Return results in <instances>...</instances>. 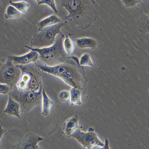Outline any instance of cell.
<instances>
[{
    "label": "cell",
    "mask_w": 149,
    "mask_h": 149,
    "mask_svg": "<svg viewBox=\"0 0 149 149\" xmlns=\"http://www.w3.org/2000/svg\"><path fill=\"white\" fill-rule=\"evenodd\" d=\"M64 48L68 55L71 54L73 52L74 46V44L71 40L66 36L64 40Z\"/></svg>",
    "instance_id": "cell-18"
},
{
    "label": "cell",
    "mask_w": 149,
    "mask_h": 149,
    "mask_svg": "<svg viewBox=\"0 0 149 149\" xmlns=\"http://www.w3.org/2000/svg\"><path fill=\"white\" fill-rule=\"evenodd\" d=\"M37 3H38V6L42 4H46L53 9L56 14H57L58 13L54 0H41V1Z\"/></svg>",
    "instance_id": "cell-21"
},
{
    "label": "cell",
    "mask_w": 149,
    "mask_h": 149,
    "mask_svg": "<svg viewBox=\"0 0 149 149\" xmlns=\"http://www.w3.org/2000/svg\"><path fill=\"white\" fill-rule=\"evenodd\" d=\"M79 64L81 65L93 66L89 54H85L81 57Z\"/></svg>",
    "instance_id": "cell-20"
},
{
    "label": "cell",
    "mask_w": 149,
    "mask_h": 149,
    "mask_svg": "<svg viewBox=\"0 0 149 149\" xmlns=\"http://www.w3.org/2000/svg\"><path fill=\"white\" fill-rule=\"evenodd\" d=\"M5 132V130L2 128V125H0V140Z\"/></svg>",
    "instance_id": "cell-25"
},
{
    "label": "cell",
    "mask_w": 149,
    "mask_h": 149,
    "mask_svg": "<svg viewBox=\"0 0 149 149\" xmlns=\"http://www.w3.org/2000/svg\"><path fill=\"white\" fill-rule=\"evenodd\" d=\"M37 2H39L41 1V0H35Z\"/></svg>",
    "instance_id": "cell-26"
},
{
    "label": "cell",
    "mask_w": 149,
    "mask_h": 149,
    "mask_svg": "<svg viewBox=\"0 0 149 149\" xmlns=\"http://www.w3.org/2000/svg\"><path fill=\"white\" fill-rule=\"evenodd\" d=\"M140 29H145L148 30L149 16L144 15L140 18L138 21Z\"/></svg>",
    "instance_id": "cell-19"
},
{
    "label": "cell",
    "mask_w": 149,
    "mask_h": 149,
    "mask_svg": "<svg viewBox=\"0 0 149 149\" xmlns=\"http://www.w3.org/2000/svg\"><path fill=\"white\" fill-rule=\"evenodd\" d=\"M39 58V54L38 52L32 50L22 56H9L8 57V60L18 65H25L33 63L38 61Z\"/></svg>",
    "instance_id": "cell-8"
},
{
    "label": "cell",
    "mask_w": 149,
    "mask_h": 149,
    "mask_svg": "<svg viewBox=\"0 0 149 149\" xmlns=\"http://www.w3.org/2000/svg\"><path fill=\"white\" fill-rule=\"evenodd\" d=\"M71 106L74 105L81 104V93L78 88H74L70 91Z\"/></svg>",
    "instance_id": "cell-14"
},
{
    "label": "cell",
    "mask_w": 149,
    "mask_h": 149,
    "mask_svg": "<svg viewBox=\"0 0 149 149\" xmlns=\"http://www.w3.org/2000/svg\"><path fill=\"white\" fill-rule=\"evenodd\" d=\"M76 45L80 48L88 47L95 48L96 45L95 40L89 38H82L76 40Z\"/></svg>",
    "instance_id": "cell-13"
},
{
    "label": "cell",
    "mask_w": 149,
    "mask_h": 149,
    "mask_svg": "<svg viewBox=\"0 0 149 149\" xmlns=\"http://www.w3.org/2000/svg\"><path fill=\"white\" fill-rule=\"evenodd\" d=\"M59 97L63 100H65L70 97V94L68 92H63L60 94Z\"/></svg>",
    "instance_id": "cell-24"
},
{
    "label": "cell",
    "mask_w": 149,
    "mask_h": 149,
    "mask_svg": "<svg viewBox=\"0 0 149 149\" xmlns=\"http://www.w3.org/2000/svg\"><path fill=\"white\" fill-rule=\"evenodd\" d=\"M21 74L20 69L8 60L0 68V83L8 85L11 89L16 86Z\"/></svg>",
    "instance_id": "cell-6"
},
{
    "label": "cell",
    "mask_w": 149,
    "mask_h": 149,
    "mask_svg": "<svg viewBox=\"0 0 149 149\" xmlns=\"http://www.w3.org/2000/svg\"><path fill=\"white\" fill-rule=\"evenodd\" d=\"M135 1H139V2H140V0H135Z\"/></svg>",
    "instance_id": "cell-27"
},
{
    "label": "cell",
    "mask_w": 149,
    "mask_h": 149,
    "mask_svg": "<svg viewBox=\"0 0 149 149\" xmlns=\"http://www.w3.org/2000/svg\"><path fill=\"white\" fill-rule=\"evenodd\" d=\"M21 16V13L15 7L12 6H8L6 10L5 17L7 19L17 18Z\"/></svg>",
    "instance_id": "cell-15"
},
{
    "label": "cell",
    "mask_w": 149,
    "mask_h": 149,
    "mask_svg": "<svg viewBox=\"0 0 149 149\" xmlns=\"http://www.w3.org/2000/svg\"><path fill=\"white\" fill-rule=\"evenodd\" d=\"M121 1L126 7H133L139 3L135 0H121Z\"/></svg>",
    "instance_id": "cell-23"
},
{
    "label": "cell",
    "mask_w": 149,
    "mask_h": 149,
    "mask_svg": "<svg viewBox=\"0 0 149 149\" xmlns=\"http://www.w3.org/2000/svg\"><path fill=\"white\" fill-rule=\"evenodd\" d=\"M65 39L64 35L60 33L56 36L54 44L50 47L42 48H33L26 46L24 47L38 52L39 59L43 62V64L53 66L63 63L68 58V55L63 46Z\"/></svg>",
    "instance_id": "cell-2"
},
{
    "label": "cell",
    "mask_w": 149,
    "mask_h": 149,
    "mask_svg": "<svg viewBox=\"0 0 149 149\" xmlns=\"http://www.w3.org/2000/svg\"><path fill=\"white\" fill-rule=\"evenodd\" d=\"M66 24L65 22H60L44 27L39 33L34 35L31 41V47L42 48L52 46L55 42L56 36L61 33V29Z\"/></svg>",
    "instance_id": "cell-4"
},
{
    "label": "cell",
    "mask_w": 149,
    "mask_h": 149,
    "mask_svg": "<svg viewBox=\"0 0 149 149\" xmlns=\"http://www.w3.org/2000/svg\"><path fill=\"white\" fill-rule=\"evenodd\" d=\"M9 3L11 6L14 7L22 13H26L28 8L29 7V4L24 2L14 3L10 1Z\"/></svg>",
    "instance_id": "cell-17"
},
{
    "label": "cell",
    "mask_w": 149,
    "mask_h": 149,
    "mask_svg": "<svg viewBox=\"0 0 149 149\" xmlns=\"http://www.w3.org/2000/svg\"><path fill=\"white\" fill-rule=\"evenodd\" d=\"M20 108L19 104L9 96L8 104L4 112L9 116H15L20 118Z\"/></svg>",
    "instance_id": "cell-10"
},
{
    "label": "cell",
    "mask_w": 149,
    "mask_h": 149,
    "mask_svg": "<svg viewBox=\"0 0 149 149\" xmlns=\"http://www.w3.org/2000/svg\"><path fill=\"white\" fill-rule=\"evenodd\" d=\"M61 22V19L56 15H53L37 23L39 30L40 31L44 27L53 25Z\"/></svg>",
    "instance_id": "cell-12"
},
{
    "label": "cell",
    "mask_w": 149,
    "mask_h": 149,
    "mask_svg": "<svg viewBox=\"0 0 149 149\" xmlns=\"http://www.w3.org/2000/svg\"><path fill=\"white\" fill-rule=\"evenodd\" d=\"M93 130L88 133L82 132L79 127L72 132L70 136L76 139L83 145L84 148L86 147L90 149L92 146L96 145L103 146L104 144L99 140Z\"/></svg>",
    "instance_id": "cell-7"
},
{
    "label": "cell",
    "mask_w": 149,
    "mask_h": 149,
    "mask_svg": "<svg viewBox=\"0 0 149 149\" xmlns=\"http://www.w3.org/2000/svg\"><path fill=\"white\" fill-rule=\"evenodd\" d=\"M42 94L43 96V111L42 114L47 116L49 114L53 103L47 97L44 89L42 91Z\"/></svg>",
    "instance_id": "cell-16"
},
{
    "label": "cell",
    "mask_w": 149,
    "mask_h": 149,
    "mask_svg": "<svg viewBox=\"0 0 149 149\" xmlns=\"http://www.w3.org/2000/svg\"><path fill=\"white\" fill-rule=\"evenodd\" d=\"M78 120V116L76 115L68 119L64 123L63 130L68 136H70L72 132L79 127Z\"/></svg>",
    "instance_id": "cell-11"
},
{
    "label": "cell",
    "mask_w": 149,
    "mask_h": 149,
    "mask_svg": "<svg viewBox=\"0 0 149 149\" xmlns=\"http://www.w3.org/2000/svg\"><path fill=\"white\" fill-rule=\"evenodd\" d=\"M66 60L63 63L53 66H48L41 63H37L36 65L42 71L57 76L73 87L78 88L81 79L80 70L76 63H69V61Z\"/></svg>",
    "instance_id": "cell-3"
},
{
    "label": "cell",
    "mask_w": 149,
    "mask_h": 149,
    "mask_svg": "<svg viewBox=\"0 0 149 149\" xmlns=\"http://www.w3.org/2000/svg\"><path fill=\"white\" fill-rule=\"evenodd\" d=\"M94 3L93 0H61V7L69 13L63 19L82 29L88 27L96 19Z\"/></svg>",
    "instance_id": "cell-1"
},
{
    "label": "cell",
    "mask_w": 149,
    "mask_h": 149,
    "mask_svg": "<svg viewBox=\"0 0 149 149\" xmlns=\"http://www.w3.org/2000/svg\"><path fill=\"white\" fill-rule=\"evenodd\" d=\"M22 71L21 76L16 86L18 89L31 91L34 88L36 82L38 81L39 73L33 63L25 65H17Z\"/></svg>",
    "instance_id": "cell-5"
},
{
    "label": "cell",
    "mask_w": 149,
    "mask_h": 149,
    "mask_svg": "<svg viewBox=\"0 0 149 149\" xmlns=\"http://www.w3.org/2000/svg\"><path fill=\"white\" fill-rule=\"evenodd\" d=\"M43 139L33 134H27L18 146L19 149L36 148L37 143Z\"/></svg>",
    "instance_id": "cell-9"
},
{
    "label": "cell",
    "mask_w": 149,
    "mask_h": 149,
    "mask_svg": "<svg viewBox=\"0 0 149 149\" xmlns=\"http://www.w3.org/2000/svg\"><path fill=\"white\" fill-rule=\"evenodd\" d=\"M10 90V86L8 85L0 83V94H7Z\"/></svg>",
    "instance_id": "cell-22"
}]
</instances>
